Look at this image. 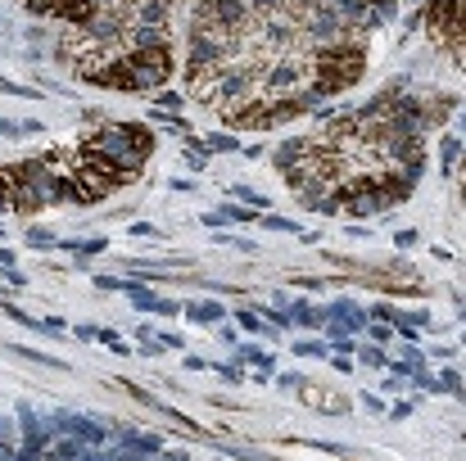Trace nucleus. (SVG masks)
Returning <instances> with one entry per match:
<instances>
[{"mask_svg": "<svg viewBox=\"0 0 466 461\" xmlns=\"http://www.w3.org/2000/svg\"><path fill=\"white\" fill-rule=\"evenodd\" d=\"M453 109L458 100L448 95L430 104L394 82L376 100L326 118V127L312 136L281 141L272 149V168L286 177L290 195L312 213H389L417 190L426 172V132Z\"/></svg>", "mask_w": 466, "mask_h": 461, "instance_id": "1", "label": "nucleus"}, {"mask_svg": "<svg viewBox=\"0 0 466 461\" xmlns=\"http://www.w3.org/2000/svg\"><path fill=\"white\" fill-rule=\"evenodd\" d=\"M86 141L100 149V154H109L118 168H127L132 177L149 163V154H154V136H149L145 122H104L100 132H86Z\"/></svg>", "mask_w": 466, "mask_h": 461, "instance_id": "2", "label": "nucleus"}, {"mask_svg": "<svg viewBox=\"0 0 466 461\" xmlns=\"http://www.w3.org/2000/svg\"><path fill=\"white\" fill-rule=\"evenodd\" d=\"M462 9H466V0H430L426 14L417 18V23L443 46V55L453 59V68H462Z\"/></svg>", "mask_w": 466, "mask_h": 461, "instance_id": "3", "label": "nucleus"}, {"mask_svg": "<svg viewBox=\"0 0 466 461\" xmlns=\"http://www.w3.org/2000/svg\"><path fill=\"white\" fill-rule=\"evenodd\" d=\"M295 389H299V398L308 407H317V412H326V416H344V412H349L344 389H331V384H321V380H299Z\"/></svg>", "mask_w": 466, "mask_h": 461, "instance_id": "4", "label": "nucleus"}, {"mask_svg": "<svg viewBox=\"0 0 466 461\" xmlns=\"http://www.w3.org/2000/svg\"><path fill=\"white\" fill-rule=\"evenodd\" d=\"M326 317H340V321L331 326L335 335H349V330H362V321H367V317H362V308H357V303H349V298H344V303H335Z\"/></svg>", "mask_w": 466, "mask_h": 461, "instance_id": "5", "label": "nucleus"}, {"mask_svg": "<svg viewBox=\"0 0 466 461\" xmlns=\"http://www.w3.org/2000/svg\"><path fill=\"white\" fill-rule=\"evenodd\" d=\"M186 317L195 321V326H218L226 312H222V303H213V298H209V303H190V308H186Z\"/></svg>", "mask_w": 466, "mask_h": 461, "instance_id": "6", "label": "nucleus"}, {"mask_svg": "<svg viewBox=\"0 0 466 461\" xmlns=\"http://www.w3.org/2000/svg\"><path fill=\"white\" fill-rule=\"evenodd\" d=\"M295 321H303V326H312V330H321V326H326V312H321V308L299 303V308H295Z\"/></svg>", "mask_w": 466, "mask_h": 461, "instance_id": "7", "label": "nucleus"}, {"mask_svg": "<svg viewBox=\"0 0 466 461\" xmlns=\"http://www.w3.org/2000/svg\"><path fill=\"white\" fill-rule=\"evenodd\" d=\"M458 154H462V136H443V172L453 177V168H458Z\"/></svg>", "mask_w": 466, "mask_h": 461, "instance_id": "8", "label": "nucleus"}, {"mask_svg": "<svg viewBox=\"0 0 466 461\" xmlns=\"http://www.w3.org/2000/svg\"><path fill=\"white\" fill-rule=\"evenodd\" d=\"M235 353H240V358H249V362H258V367H272V358H267V353L258 348V344H240Z\"/></svg>", "mask_w": 466, "mask_h": 461, "instance_id": "9", "label": "nucleus"}, {"mask_svg": "<svg viewBox=\"0 0 466 461\" xmlns=\"http://www.w3.org/2000/svg\"><path fill=\"white\" fill-rule=\"evenodd\" d=\"M439 393H462V375L458 371H443L439 375Z\"/></svg>", "mask_w": 466, "mask_h": 461, "instance_id": "10", "label": "nucleus"}, {"mask_svg": "<svg viewBox=\"0 0 466 461\" xmlns=\"http://www.w3.org/2000/svg\"><path fill=\"white\" fill-rule=\"evenodd\" d=\"M362 362L367 367H389V353L385 348H362Z\"/></svg>", "mask_w": 466, "mask_h": 461, "instance_id": "11", "label": "nucleus"}, {"mask_svg": "<svg viewBox=\"0 0 466 461\" xmlns=\"http://www.w3.org/2000/svg\"><path fill=\"white\" fill-rule=\"evenodd\" d=\"M0 91H5V95H18V100H37V91L18 87V82H5V77H0Z\"/></svg>", "mask_w": 466, "mask_h": 461, "instance_id": "12", "label": "nucleus"}, {"mask_svg": "<svg viewBox=\"0 0 466 461\" xmlns=\"http://www.w3.org/2000/svg\"><path fill=\"white\" fill-rule=\"evenodd\" d=\"M295 353H303V358H326V344H317V339H303Z\"/></svg>", "mask_w": 466, "mask_h": 461, "instance_id": "13", "label": "nucleus"}, {"mask_svg": "<svg viewBox=\"0 0 466 461\" xmlns=\"http://www.w3.org/2000/svg\"><path fill=\"white\" fill-rule=\"evenodd\" d=\"M27 244H32V249H50V244H55V240H50V231H27Z\"/></svg>", "mask_w": 466, "mask_h": 461, "instance_id": "14", "label": "nucleus"}, {"mask_svg": "<svg viewBox=\"0 0 466 461\" xmlns=\"http://www.w3.org/2000/svg\"><path fill=\"white\" fill-rule=\"evenodd\" d=\"M235 199H245V203H254V208H263V195H258V190H249V186H235Z\"/></svg>", "mask_w": 466, "mask_h": 461, "instance_id": "15", "label": "nucleus"}, {"mask_svg": "<svg viewBox=\"0 0 466 461\" xmlns=\"http://www.w3.org/2000/svg\"><path fill=\"white\" fill-rule=\"evenodd\" d=\"M235 317H240V326L249 330V335H258V330H263V317H258V312H235Z\"/></svg>", "mask_w": 466, "mask_h": 461, "instance_id": "16", "label": "nucleus"}, {"mask_svg": "<svg viewBox=\"0 0 466 461\" xmlns=\"http://www.w3.org/2000/svg\"><path fill=\"white\" fill-rule=\"evenodd\" d=\"M263 227H267V231H286V235H290V231H299L290 217H263Z\"/></svg>", "mask_w": 466, "mask_h": 461, "instance_id": "17", "label": "nucleus"}, {"mask_svg": "<svg viewBox=\"0 0 466 461\" xmlns=\"http://www.w3.org/2000/svg\"><path fill=\"white\" fill-rule=\"evenodd\" d=\"M357 5H367V9H381V18L394 14V0H357Z\"/></svg>", "mask_w": 466, "mask_h": 461, "instance_id": "18", "label": "nucleus"}, {"mask_svg": "<svg viewBox=\"0 0 466 461\" xmlns=\"http://www.w3.org/2000/svg\"><path fill=\"white\" fill-rule=\"evenodd\" d=\"M41 132H46V127H41L37 118H23V122H18V136H41Z\"/></svg>", "mask_w": 466, "mask_h": 461, "instance_id": "19", "label": "nucleus"}, {"mask_svg": "<svg viewBox=\"0 0 466 461\" xmlns=\"http://www.w3.org/2000/svg\"><path fill=\"white\" fill-rule=\"evenodd\" d=\"M209 149H235V136H209Z\"/></svg>", "mask_w": 466, "mask_h": 461, "instance_id": "20", "label": "nucleus"}, {"mask_svg": "<svg viewBox=\"0 0 466 461\" xmlns=\"http://www.w3.org/2000/svg\"><path fill=\"white\" fill-rule=\"evenodd\" d=\"M159 109H181V95H177V91H164V100H159Z\"/></svg>", "mask_w": 466, "mask_h": 461, "instance_id": "21", "label": "nucleus"}, {"mask_svg": "<svg viewBox=\"0 0 466 461\" xmlns=\"http://www.w3.org/2000/svg\"><path fill=\"white\" fill-rule=\"evenodd\" d=\"M394 244H398V249H412V244H417V231H398Z\"/></svg>", "mask_w": 466, "mask_h": 461, "instance_id": "22", "label": "nucleus"}, {"mask_svg": "<svg viewBox=\"0 0 466 461\" xmlns=\"http://www.w3.org/2000/svg\"><path fill=\"white\" fill-rule=\"evenodd\" d=\"M0 231H5V227H0Z\"/></svg>", "mask_w": 466, "mask_h": 461, "instance_id": "23", "label": "nucleus"}]
</instances>
